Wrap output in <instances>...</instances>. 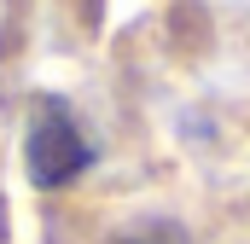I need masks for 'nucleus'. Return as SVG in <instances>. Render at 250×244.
Masks as SVG:
<instances>
[{"mask_svg":"<svg viewBox=\"0 0 250 244\" xmlns=\"http://www.w3.org/2000/svg\"><path fill=\"white\" fill-rule=\"evenodd\" d=\"M93 140L82 134V122L76 111L53 99V93H41L35 99V111H29V128H23V175L29 186H41V192H59V186L82 181L87 169H93Z\"/></svg>","mask_w":250,"mask_h":244,"instance_id":"1","label":"nucleus"},{"mask_svg":"<svg viewBox=\"0 0 250 244\" xmlns=\"http://www.w3.org/2000/svg\"><path fill=\"white\" fill-rule=\"evenodd\" d=\"M111 244H157L151 233H123V239H111Z\"/></svg>","mask_w":250,"mask_h":244,"instance_id":"2","label":"nucleus"}]
</instances>
